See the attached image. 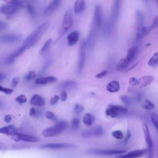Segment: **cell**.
I'll use <instances>...</instances> for the list:
<instances>
[{"label":"cell","mask_w":158,"mask_h":158,"mask_svg":"<svg viewBox=\"0 0 158 158\" xmlns=\"http://www.w3.org/2000/svg\"><path fill=\"white\" fill-rule=\"evenodd\" d=\"M57 78L53 76H49V77H40L37 78L35 80V83L36 84H47L49 83H54L57 81Z\"/></svg>","instance_id":"cell-27"},{"label":"cell","mask_w":158,"mask_h":158,"mask_svg":"<svg viewBox=\"0 0 158 158\" xmlns=\"http://www.w3.org/2000/svg\"><path fill=\"white\" fill-rule=\"evenodd\" d=\"M157 27H158V15H156L154 18V19H153V20L152 22V23H151V25L150 26V28H151V30L153 29V28H157Z\"/></svg>","instance_id":"cell-44"},{"label":"cell","mask_w":158,"mask_h":158,"mask_svg":"<svg viewBox=\"0 0 158 158\" xmlns=\"http://www.w3.org/2000/svg\"><path fill=\"white\" fill-rule=\"evenodd\" d=\"M12 120V117L10 115H6L4 117V120L6 123H9Z\"/></svg>","instance_id":"cell-53"},{"label":"cell","mask_w":158,"mask_h":158,"mask_svg":"<svg viewBox=\"0 0 158 158\" xmlns=\"http://www.w3.org/2000/svg\"><path fill=\"white\" fill-rule=\"evenodd\" d=\"M29 114H30V115H31L32 117L35 116L36 114V110H35V109L33 107L30 108V110H29Z\"/></svg>","instance_id":"cell-51"},{"label":"cell","mask_w":158,"mask_h":158,"mask_svg":"<svg viewBox=\"0 0 158 158\" xmlns=\"http://www.w3.org/2000/svg\"><path fill=\"white\" fill-rule=\"evenodd\" d=\"M60 3L61 1L60 0L52 1L44 9V15L45 16H49L52 14L59 7Z\"/></svg>","instance_id":"cell-16"},{"label":"cell","mask_w":158,"mask_h":158,"mask_svg":"<svg viewBox=\"0 0 158 158\" xmlns=\"http://www.w3.org/2000/svg\"><path fill=\"white\" fill-rule=\"evenodd\" d=\"M83 111V107L81 105H80L79 104H76L75 105L74 112L75 114H79L81 113Z\"/></svg>","instance_id":"cell-42"},{"label":"cell","mask_w":158,"mask_h":158,"mask_svg":"<svg viewBox=\"0 0 158 158\" xmlns=\"http://www.w3.org/2000/svg\"><path fill=\"white\" fill-rule=\"evenodd\" d=\"M73 20L72 12L71 10H67L65 12V14L64 16L62 26L59 32V36L57 38L58 40L60 39L64 35V33L70 28V27L73 25Z\"/></svg>","instance_id":"cell-4"},{"label":"cell","mask_w":158,"mask_h":158,"mask_svg":"<svg viewBox=\"0 0 158 158\" xmlns=\"http://www.w3.org/2000/svg\"><path fill=\"white\" fill-rule=\"evenodd\" d=\"M67 93L65 91H62L60 93V99L62 100V101H65L67 100Z\"/></svg>","instance_id":"cell-50"},{"label":"cell","mask_w":158,"mask_h":158,"mask_svg":"<svg viewBox=\"0 0 158 158\" xmlns=\"http://www.w3.org/2000/svg\"><path fill=\"white\" fill-rule=\"evenodd\" d=\"M46 117L49 120H52V121H56L57 120V117L55 115V114L53 112H51V111H48L46 113Z\"/></svg>","instance_id":"cell-40"},{"label":"cell","mask_w":158,"mask_h":158,"mask_svg":"<svg viewBox=\"0 0 158 158\" xmlns=\"http://www.w3.org/2000/svg\"><path fill=\"white\" fill-rule=\"evenodd\" d=\"M86 2L83 0L76 1L74 5V12L76 14L83 12L86 8Z\"/></svg>","instance_id":"cell-25"},{"label":"cell","mask_w":158,"mask_h":158,"mask_svg":"<svg viewBox=\"0 0 158 158\" xmlns=\"http://www.w3.org/2000/svg\"><path fill=\"white\" fill-rule=\"evenodd\" d=\"M129 65V64L128 63L127 59L125 57L121 59L117 64L116 65V69L118 70H123L124 69H125L128 65Z\"/></svg>","instance_id":"cell-31"},{"label":"cell","mask_w":158,"mask_h":158,"mask_svg":"<svg viewBox=\"0 0 158 158\" xmlns=\"http://www.w3.org/2000/svg\"><path fill=\"white\" fill-rule=\"evenodd\" d=\"M12 138L15 141H23L26 142L34 143L38 141V138L36 136L29 135L27 134H24V133H17L13 136H12Z\"/></svg>","instance_id":"cell-13"},{"label":"cell","mask_w":158,"mask_h":158,"mask_svg":"<svg viewBox=\"0 0 158 158\" xmlns=\"http://www.w3.org/2000/svg\"><path fill=\"white\" fill-rule=\"evenodd\" d=\"M148 154L147 149H135L128 152L126 154H122L118 156V158H139Z\"/></svg>","instance_id":"cell-10"},{"label":"cell","mask_w":158,"mask_h":158,"mask_svg":"<svg viewBox=\"0 0 158 158\" xmlns=\"http://www.w3.org/2000/svg\"><path fill=\"white\" fill-rule=\"evenodd\" d=\"M75 146L71 143H48L43 144L40 146L41 149H68L74 148Z\"/></svg>","instance_id":"cell-8"},{"label":"cell","mask_w":158,"mask_h":158,"mask_svg":"<svg viewBox=\"0 0 158 158\" xmlns=\"http://www.w3.org/2000/svg\"><path fill=\"white\" fill-rule=\"evenodd\" d=\"M6 77V74L4 73H0V81L4 80Z\"/></svg>","instance_id":"cell-54"},{"label":"cell","mask_w":158,"mask_h":158,"mask_svg":"<svg viewBox=\"0 0 158 158\" xmlns=\"http://www.w3.org/2000/svg\"><path fill=\"white\" fill-rule=\"evenodd\" d=\"M151 30V28L150 27H147L143 26L139 28H137V32L136 35V38L138 40H141L143 38H144L146 36H147L150 31Z\"/></svg>","instance_id":"cell-24"},{"label":"cell","mask_w":158,"mask_h":158,"mask_svg":"<svg viewBox=\"0 0 158 158\" xmlns=\"http://www.w3.org/2000/svg\"><path fill=\"white\" fill-rule=\"evenodd\" d=\"M103 134H104L103 128L100 126H98L96 127L92 128L91 129L83 131L81 133V136L85 138H88L91 136H100Z\"/></svg>","instance_id":"cell-12"},{"label":"cell","mask_w":158,"mask_h":158,"mask_svg":"<svg viewBox=\"0 0 158 158\" xmlns=\"http://www.w3.org/2000/svg\"><path fill=\"white\" fill-rule=\"evenodd\" d=\"M125 152L124 150L118 149H94L91 151V154L102 155V156H112V155H119Z\"/></svg>","instance_id":"cell-14"},{"label":"cell","mask_w":158,"mask_h":158,"mask_svg":"<svg viewBox=\"0 0 158 158\" xmlns=\"http://www.w3.org/2000/svg\"><path fill=\"white\" fill-rule=\"evenodd\" d=\"M80 125V119L77 118V117H74L72 120V128L73 130H76L78 128Z\"/></svg>","instance_id":"cell-38"},{"label":"cell","mask_w":158,"mask_h":158,"mask_svg":"<svg viewBox=\"0 0 158 158\" xmlns=\"http://www.w3.org/2000/svg\"><path fill=\"white\" fill-rule=\"evenodd\" d=\"M19 8L20 7L17 5L7 3L0 7V13L5 15H12L19 11Z\"/></svg>","instance_id":"cell-15"},{"label":"cell","mask_w":158,"mask_h":158,"mask_svg":"<svg viewBox=\"0 0 158 158\" xmlns=\"http://www.w3.org/2000/svg\"><path fill=\"white\" fill-rule=\"evenodd\" d=\"M79 36H80V33H79V31L77 30L73 31L72 33H70L67 36L68 45L71 46L75 44L79 39Z\"/></svg>","instance_id":"cell-22"},{"label":"cell","mask_w":158,"mask_h":158,"mask_svg":"<svg viewBox=\"0 0 158 158\" xmlns=\"http://www.w3.org/2000/svg\"><path fill=\"white\" fill-rule=\"evenodd\" d=\"M27 49L26 47L23 45L21 47L19 48L16 50H15L14 52H12L11 54H10L8 57H6V59L4 60V64L6 65H9L12 64L18 57H19L25 50Z\"/></svg>","instance_id":"cell-11"},{"label":"cell","mask_w":158,"mask_h":158,"mask_svg":"<svg viewBox=\"0 0 158 158\" xmlns=\"http://www.w3.org/2000/svg\"><path fill=\"white\" fill-rule=\"evenodd\" d=\"M17 133V130L15 126L12 125H7L0 128V133L4 134L8 136H13Z\"/></svg>","instance_id":"cell-21"},{"label":"cell","mask_w":158,"mask_h":158,"mask_svg":"<svg viewBox=\"0 0 158 158\" xmlns=\"http://www.w3.org/2000/svg\"><path fill=\"white\" fill-rule=\"evenodd\" d=\"M105 112L106 115L111 118H116L120 115L127 114L128 109L126 107L120 105L109 104Z\"/></svg>","instance_id":"cell-3"},{"label":"cell","mask_w":158,"mask_h":158,"mask_svg":"<svg viewBox=\"0 0 158 158\" xmlns=\"http://www.w3.org/2000/svg\"><path fill=\"white\" fill-rule=\"evenodd\" d=\"M129 84L133 86H138L139 84V80L138 78H136L134 77H131L129 79Z\"/></svg>","instance_id":"cell-41"},{"label":"cell","mask_w":158,"mask_h":158,"mask_svg":"<svg viewBox=\"0 0 158 158\" xmlns=\"http://www.w3.org/2000/svg\"><path fill=\"white\" fill-rule=\"evenodd\" d=\"M0 91L6 94H10L14 91L12 89H10V88H4L2 86L0 85Z\"/></svg>","instance_id":"cell-45"},{"label":"cell","mask_w":158,"mask_h":158,"mask_svg":"<svg viewBox=\"0 0 158 158\" xmlns=\"http://www.w3.org/2000/svg\"><path fill=\"white\" fill-rule=\"evenodd\" d=\"M86 41L85 40H83L80 45V51H79V58H78V71L81 73L86 61Z\"/></svg>","instance_id":"cell-6"},{"label":"cell","mask_w":158,"mask_h":158,"mask_svg":"<svg viewBox=\"0 0 158 158\" xmlns=\"http://www.w3.org/2000/svg\"><path fill=\"white\" fill-rule=\"evenodd\" d=\"M7 25L6 23L0 21V31H2L4 29H5L7 27Z\"/></svg>","instance_id":"cell-52"},{"label":"cell","mask_w":158,"mask_h":158,"mask_svg":"<svg viewBox=\"0 0 158 158\" xmlns=\"http://www.w3.org/2000/svg\"><path fill=\"white\" fill-rule=\"evenodd\" d=\"M120 7H121V1L116 0L113 2L112 8H111L110 22V23L111 25H113L117 21L119 15Z\"/></svg>","instance_id":"cell-9"},{"label":"cell","mask_w":158,"mask_h":158,"mask_svg":"<svg viewBox=\"0 0 158 158\" xmlns=\"http://www.w3.org/2000/svg\"><path fill=\"white\" fill-rule=\"evenodd\" d=\"M112 136L117 139H122L123 138V133L120 130H115L112 132Z\"/></svg>","instance_id":"cell-34"},{"label":"cell","mask_w":158,"mask_h":158,"mask_svg":"<svg viewBox=\"0 0 158 158\" xmlns=\"http://www.w3.org/2000/svg\"><path fill=\"white\" fill-rule=\"evenodd\" d=\"M156 2H157V3H158V1H156Z\"/></svg>","instance_id":"cell-56"},{"label":"cell","mask_w":158,"mask_h":158,"mask_svg":"<svg viewBox=\"0 0 158 158\" xmlns=\"http://www.w3.org/2000/svg\"><path fill=\"white\" fill-rule=\"evenodd\" d=\"M106 90L109 93H117L120 90V85L118 81L113 80L106 85Z\"/></svg>","instance_id":"cell-23"},{"label":"cell","mask_w":158,"mask_h":158,"mask_svg":"<svg viewBox=\"0 0 158 158\" xmlns=\"http://www.w3.org/2000/svg\"><path fill=\"white\" fill-rule=\"evenodd\" d=\"M143 107L146 110H152L155 107V106L152 102L149 99H145L143 103Z\"/></svg>","instance_id":"cell-33"},{"label":"cell","mask_w":158,"mask_h":158,"mask_svg":"<svg viewBox=\"0 0 158 158\" xmlns=\"http://www.w3.org/2000/svg\"><path fill=\"white\" fill-rule=\"evenodd\" d=\"M151 118L153 125L158 131V115L156 114H152L151 115Z\"/></svg>","instance_id":"cell-36"},{"label":"cell","mask_w":158,"mask_h":158,"mask_svg":"<svg viewBox=\"0 0 158 158\" xmlns=\"http://www.w3.org/2000/svg\"><path fill=\"white\" fill-rule=\"evenodd\" d=\"M16 101L18 102L19 104H23L27 102V98L23 94H20L19 96H17L15 99Z\"/></svg>","instance_id":"cell-39"},{"label":"cell","mask_w":158,"mask_h":158,"mask_svg":"<svg viewBox=\"0 0 158 158\" xmlns=\"http://www.w3.org/2000/svg\"><path fill=\"white\" fill-rule=\"evenodd\" d=\"M19 80H20V78H19V77H14V78L12 79V82H11V86H12V88L15 87V86L18 85V83H19Z\"/></svg>","instance_id":"cell-48"},{"label":"cell","mask_w":158,"mask_h":158,"mask_svg":"<svg viewBox=\"0 0 158 158\" xmlns=\"http://www.w3.org/2000/svg\"><path fill=\"white\" fill-rule=\"evenodd\" d=\"M50 22L49 21H46L41 24L23 41V45L25 46L27 49L34 46L47 31Z\"/></svg>","instance_id":"cell-1"},{"label":"cell","mask_w":158,"mask_h":158,"mask_svg":"<svg viewBox=\"0 0 158 158\" xmlns=\"http://www.w3.org/2000/svg\"><path fill=\"white\" fill-rule=\"evenodd\" d=\"M96 32H97V30L92 28V29L88 36V39L86 41L87 47L89 48V50H91L94 46L95 41H96Z\"/></svg>","instance_id":"cell-19"},{"label":"cell","mask_w":158,"mask_h":158,"mask_svg":"<svg viewBox=\"0 0 158 158\" xmlns=\"http://www.w3.org/2000/svg\"><path fill=\"white\" fill-rule=\"evenodd\" d=\"M144 21V17L143 13L140 10H137L136 11V22L137 28H139L144 26L143 25Z\"/></svg>","instance_id":"cell-29"},{"label":"cell","mask_w":158,"mask_h":158,"mask_svg":"<svg viewBox=\"0 0 158 158\" xmlns=\"http://www.w3.org/2000/svg\"><path fill=\"white\" fill-rule=\"evenodd\" d=\"M67 124L65 121L57 122L53 126L50 127L42 132V135L44 137H53L62 133L67 128Z\"/></svg>","instance_id":"cell-2"},{"label":"cell","mask_w":158,"mask_h":158,"mask_svg":"<svg viewBox=\"0 0 158 158\" xmlns=\"http://www.w3.org/2000/svg\"><path fill=\"white\" fill-rule=\"evenodd\" d=\"M142 128L144 132V139L147 146V149L148 151V157L152 158L153 154V141L150 134L149 129L146 123H143L142 125Z\"/></svg>","instance_id":"cell-5"},{"label":"cell","mask_w":158,"mask_h":158,"mask_svg":"<svg viewBox=\"0 0 158 158\" xmlns=\"http://www.w3.org/2000/svg\"><path fill=\"white\" fill-rule=\"evenodd\" d=\"M21 36L17 34H6L0 37V43H12L18 41L20 40Z\"/></svg>","instance_id":"cell-17"},{"label":"cell","mask_w":158,"mask_h":158,"mask_svg":"<svg viewBox=\"0 0 158 158\" xmlns=\"http://www.w3.org/2000/svg\"><path fill=\"white\" fill-rule=\"evenodd\" d=\"M26 9H27L28 12H29V14H30V15H31L32 17H36V11H35V9H34V7H33L29 2H28V4H27V6Z\"/></svg>","instance_id":"cell-37"},{"label":"cell","mask_w":158,"mask_h":158,"mask_svg":"<svg viewBox=\"0 0 158 158\" xmlns=\"http://www.w3.org/2000/svg\"><path fill=\"white\" fill-rule=\"evenodd\" d=\"M138 48L136 46H133L128 49L125 58L129 64L136 57L138 54Z\"/></svg>","instance_id":"cell-20"},{"label":"cell","mask_w":158,"mask_h":158,"mask_svg":"<svg viewBox=\"0 0 158 158\" xmlns=\"http://www.w3.org/2000/svg\"><path fill=\"white\" fill-rule=\"evenodd\" d=\"M130 136H131V134H130V132L129 131H128L127 132V137H126V139H125V141L127 142L129 139V138H130Z\"/></svg>","instance_id":"cell-55"},{"label":"cell","mask_w":158,"mask_h":158,"mask_svg":"<svg viewBox=\"0 0 158 158\" xmlns=\"http://www.w3.org/2000/svg\"><path fill=\"white\" fill-rule=\"evenodd\" d=\"M107 73H108V71H107V70H102V72H99V73L96 74V75L95 76V77H96V78H101L105 77V76L107 74Z\"/></svg>","instance_id":"cell-47"},{"label":"cell","mask_w":158,"mask_h":158,"mask_svg":"<svg viewBox=\"0 0 158 158\" xmlns=\"http://www.w3.org/2000/svg\"><path fill=\"white\" fill-rule=\"evenodd\" d=\"M77 83L75 81H67L61 83L59 88L60 89H70L73 88L76 85Z\"/></svg>","instance_id":"cell-32"},{"label":"cell","mask_w":158,"mask_h":158,"mask_svg":"<svg viewBox=\"0 0 158 158\" xmlns=\"http://www.w3.org/2000/svg\"><path fill=\"white\" fill-rule=\"evenodd\" d=\"M94 120L95 118L93 114L90 113H86L84 115L82 121L85 125H86V127H89L93 123Z\"/></svg>","instance_id":"cell-28"},{"label":"cell","mask_w":158,"mask_h":158,"mask_svg":"<svg viewBox=\"0 0 158 158\" xmlns=\"http://www.w3.org/2000/svg\"><path fill=\"white\" fill-rule=\"evenodd\" d=\"M36 76V73L34 71L29 72L25 77V79L27 80H31V79L34 78Z\"/></svg>","instance_id":"cell-43"},{"label":"cell","mask_w":158,"mask_h":158,"mask_svg":"<svg viewBox=\"0 0 158 158\" xmlns=\"http://www.w3.org/2000/svg\"><path fill=\"white\" fill-rule=\"evenodd\" d=\"M59 99V96L55 95V96H54L51 99V100H50V104H51V105H55V104L58 102Z\"/></svg>","instance_id":"cell-49"},{"label":"cell","mask_w":158,"mask_h":158,"mask_svg":"<svg viewBox=\"0 0 158 158\" xmlns=\"http://www.w3.org/2000/svg\"><path fill=\"white\" fill-rule=\"evenodd\" d=\"M102 22V10L101 5L97 4L94 8L93 22V28L98 30Z\"/></svg>","instance_id":"cell-7"},{"label":"cell","mask_w":158,"mask_h":158,"mask_svg":"<svg viewBox=\"0 0 158 158\" xmlns=\"http://www.w3.org/2000/svg\"><path fill=\"white\" fill-rule=\"evenodd\" d=\"M120 99L125 104H128L130 103V99L127 95H121L120 96Z\"/></svg>","instance_id":"cell-46"},{"label":"cell","mask_w":158,"mask_h":158,"mask_svg":"<svg viewBox=\"0 0 158 158\" xmlns=\"http://www.w3.org/2000/svg\"><path fill=\"white\" fill-rule=\"evenodd\" d=\"M51 42H52V39H51V38L48 39V40L44 43V44H43V47L41 48L40 52H44L46 51L49 49V46H50V45H51Z\"/></svg>","instance_id":"cell-35"},{"label":"cell","mask_w":158,"mask_h":158,"mask_svg":"<svg viewBox=\"0 0 158 158\" xmlns=\"http://www.w3.org/2000/svg\"><path fill=\"white\" fill-rule=\"evenodd\" d=\"M139 84L138 85L139 88H143L149 86L154 81V77L151 75H145L140 77L139 79Z\"/></svg>","instance_id":"cell-18"},{"label":"cell","mask_w":158,"mask_h":158,"mask_svg":"<svg viewBox=\"0 0 158 158\" xmlns=\"http://www.w3.org/2000/svg\"><path fill=\"white\" fill-rule=\"evenodd\" d=\"M30 102L32 105L41 107V106H44L45 101H44V99L42 97H41L40 95L34 94L31 97Z\"/></svg>","instance_id":"cell-26"},{"label":"cell","mask_w":158,"mask_h":158,"mask_svg":"<svg viewBox=\"0 0 158 158\" xmlns=\"http://www.w3.org/2000/svg\"><path fill=\"white\" fill-rule=\"evenodd\" d=\"M148 64L152 67H156L158 65V52H156L151 56L148 62Z\"/></svg>","instance_id":"cell-30"}]
</instances>
